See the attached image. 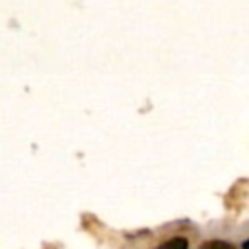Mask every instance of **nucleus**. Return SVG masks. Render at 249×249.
Segmentation results:
<instances>
[{
    "label": "nucleus",
    "mask_w": 249,
    "mask_h": 249,
    "mask_svg": "<svg viewBox=\"0 0 249 249\" xmlns=\"http://www.w3.org/2000/svg\"><path fill=\"white\" fill-rule=\"evenodd\" d=\"M243 249H249V243H247V239L243 241Z\"/></svg>",
    "instance_id": "obj_3"
},
{
    "label": "nucleus",
    "mask_w": 249,
    "mask_h": 249,
    "mask_svg": "<svg viewBox=\"0 0 249 249\" xmlns=\"http://www.w3.org/2000/svg\"><path fill=\"white\" fill-rule=\"evenodd\" d=\"M158 249H189V239L177 235V237H171V239L163 241Z\"/></svg>",
    "instance_id": "obj_1"
},
{
    "label": "nucleus",
    "mask_w": 249,
    "mask_h": 249,
    "mask_svg": "<svg viewBox=\"0 0 249 249\" xmlns=\"http://www.w3.org/2000/svg\"><path fill=\"white\" fill-rule=\"evenodd\" d=\"M198 249H235V245H231L226 239H210V241L202 243Z\"/></svg>",
    "instance_id": "obj_2"
}]
</instances>
